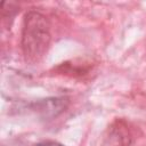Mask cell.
<instances>
[{"label":"cell","mask_w":146,"mask_h":146,"mask_svg":"<svg viewBox=\"0 0 146 146\" xmlns=\"http://www.w3.org/2000/svg\"><path fill=\"white\" fill-rule=\"evenodd\" d=\"M49 26L46 18L38 13H29L24 19L23 49L29 58L42 56L49 43Z\"/></svg>","instance_id":"obj_1"},{"label":"cell","mask_w":146,"mask_h":146,"mask_svg":"<svg viewBox=\"0 0 146 146\" xmlns=\"http://www.w3.org/2000/svg\"><path fill=\"white\" fill-rule=\"evenodd\" d=\"M34 146H63L62 144L57 143V141H52V140H47V141H41Z\"/></svg>","instance_id":"obj_2"}]
</instances>
